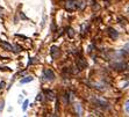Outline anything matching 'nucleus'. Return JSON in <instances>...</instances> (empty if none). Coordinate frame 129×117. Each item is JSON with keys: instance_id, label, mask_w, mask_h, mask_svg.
Wrapping results in <instances>:
<instances>
[{"instance_id": "nucleus-1", "label": "nucleus", "mask_w": 129, "mask_h": 117, "mask_svg": "<svg viewBox=\"0 0 129 117\" xmlns=\"http://www.w3.org/2000/svg\"><path fill=\"white\" fill-rule=\"evenodd\" d=\"M65 9L69 11V12H73L76 9H79V0H66Z\"/></svg>"}, {"instance_id": "nucleus-2", "label": "nucleus", "mask_w": 129, "mask_h": 117, "mask_svg": "<svg viewBox=\"0 0 129 117\" xmlns=\"http://www.w3.org/2000/svg\"><path fill=\"white\" fill-rule=\"evenodd\" d=\"M43 79L47 80V81H52V80H55V73H54V71L50 70V69L43 70Z\"/></svg>"}, {"instance_id": "nucleus-3", "label": "nucleus", "mask_w": 129, "mask_h": 117, "mask_svg": "<svg viewBox=\"0 0 129 117\" xmlns=\"http://www.w3.org/2000/svg\"><path fill=\"white\" fill-rule=\"evenodd\" d=\"M76 64H77V67H78V72L79 71H83L85 67H87V63H86L85 58L83 56H79L77 60H76Z\"/></svg>"}, {"instance_id": "nucleus-4", "label": "nucleus", "mask_w": 129, "mask_h": 117, "mask_svg": "<svg viewBox=\"0 0 129 117\" xmlns=\"http://www.w3.org/2000/svg\"><path fill=\"white\" fill-rule=\"evenodd\" d=\"M111 66H112L113 70H116V71H123V70L127 67V64L123 63V61L121 60V61H114V63H112Z\"/></svg>"}, {"instance_id": "nucleus-5", "label": "nucleus", "mask_w": 129, "mask_h": 117, "mask_svg": "<svg viewBox=\"0 0 129 117\" xmlns=\"http://www.w3.org/2000/svg\"><path fill=\"white\" fill-rule=\"evenodd\" d=\"M93 103L97 105V107H101V108H105V109H108L109 105H108V102L102 100V99H93Z\"/></svg>"}, {"instance_id": "nucleus-6", "label": "nucleus", "mask_w": 129, "mask_h": 117, "mask_svg": "<svg viewBox=\"0 0 129 117\" xmlns=\"http://www.w3.org/2000/svg\"><path fill=\"white\" fill-rule=\"evenodd\" d=\"M107 32H108V35H109V37H111L112 40H116V38L119 37V31L113 29V28H108Z\"/></svg>"}, {"instance_id": "nucleus-7", "label": "nucleus", "mask_w": 129, "mask_h": 117, "mask_svg": "<svg viewBox=\"0 0 129 117\" xmlns=\"http://www.w3.org/2000/svg\"><path fill=\"white\" fill-rule=\"evenodd\" d=\"M50 55H51V57L54 59H56L58 57V55H59V49H58L57 46L52 45L51 49H50Z\"/></svg>"}, {"instance_id": "nucleus-8", "label": "nucleus", "mask_w": 129, "mask_h": 117, "mask_svg": "<svg viewBox=\"0 0 129 117\" xmlns=\"http://www.w3.org/2000/svg\"><path fill=\"white\" fill-rule=\"evenodd\" d=\"M44 94H45V96L49 100H54L55 99V93L52 90H50V89H44Z\"/></svg>"}, {"instance_id": "nucleus-9", "label": "nucleus", "mask_w": 129, "mask_h": 117, "mask_svg": "<svg viewBox=\"0 0 129 117\" xmlns=\"http://www.w3.org/2000/svg\"><path fill=\"white\" fill-rule=\"evenodd\" d=\"M74 110H76V115H78V116L83 115V109H82V104L80 103H76L74 104Z\"/></svg>"}, {"instance_id": "nucleus-10", "label": "nucleus", "mask_w": 129, "mask_h": 117, "mask_svg": "<svg viewBox=\"0 0 129 117\" xmlns=\"http://www.w3.org/2000/svg\"><path fill=\"white\" fill-rule=\"evenodd\" d=\"M0 45H2L5 48V50H8V51H13V45L7 42H4V41H0Z\"/></svg>"}, {"instance_id": "nucleus-11", "label": "nucleus", "mask_w": 129, "mask_h": 117, "mask_svg": "<svg viewBox=\"0 0 129 117\" xmlns=\"http://www.w3.org/2000/svg\"><path fill=\"white\" fill-rule=\"evenodd\" d=\"M88 28H90V24H88V23H86V22H85V23H83V24H82V35H83V36H84L86 32H87Z\"/></svg>"}, {"instance_id": "nucleus-12", "label": "nucleus", "mask_w": 129, "mask_h": 117, "mask_svg": "<svg viewBox=\"0 0 129 117\" xmlns=\"http://www.w3.org/2000/svg\"><path fill=\"white\" fill-rule=\"evenodd\" d=\"M33 77H27V78H23V79H21V84H27V82H30V81H33Z\"/></svg>"}, {"instance_id": "nucleus-13", "label": "nucleus", "mask_w": 129, "mask_h": 117, "mask_svg": "<svg viewBox=\"0 0 129 117\" xmlns=\"http://www.w3.org/2000/svg\"><path fill=\"white\" fill-rule=\"evenodd\" d=\"M66 32H68V36H69L70 38H73V36H74V30L72 29V28H68Z\"/></svg>"}, {"instance_id": "nucleus-14", "label": "nucleus", "mask_w": 129, "mask_h": 117, "mask_svg": "<svg viewBox=\"0 0 129 117\" xmlns=\"http://www.w3.org/2000/svg\"><path fill=\"white\" fill-rule=\"evenodd\" d=\"M21 50H22V48H21V46H19V45H13V52L17 53V52H20Z\"/></svg>"}, {"instance_id": "nucleus-15", "label": "nucleus", "mask_w": 129, "mask_h": 117, "mask_svg": "<svg viewBox=\"0 0 129 117\" xmlns=\"http://www.w3.org/2000/svg\"><path fill=\"white\" fill-rule=\"evenodd\" d=\"M65 103H70V93L69 92L65 93Z\"/></svg>"}, {"instance_id": "nucleus-16", "label": "nucleus", "mask_w": 129, "mask_h": 117, "mask_svg": "<svg viewBox=\"0 0 129 117\" xmlns=\"http://www.w3.org/2000/svg\"><path fill=\"white\" fill-rule=\"evenodd\" d=\"M28 100H26L25 102H23V105H22V110L23 111H26V109H27V107H28Z\"/></svg>"}, {"instance_id": "nucleus-17", "label": "nucleus", "mask_w": 129, "mask_h": 117, "mask_svg": "<svg viewBox=\"0 0 129 117\" xmlns=\"http://www.w3.org/2000/svg\"><path fill=\"white\" fill-rule=\"evenodd\" d=\"M42 99H43V94L42 93H40V94L36 96V101H42Z\"/></svg>"}, {"instance_id": "nucleus-18", "label": "nucleus", "mask_w": 129, "mask_h": 117, "mask_svg": "<svg viewBox=\"0 0 129 117\" xmlns=\"http://www.w3.org/2000/svg\"><path fill=\"white\" fill-rule=\"evenodd\" d=\"M20 17H21V19H22V20H28V17H27V16H26V15L23 14V13H22V12H20Z\"/></svg>"}, {"instance_id": "nucleus-19", "label": "nucleus", "mask_w": 129, "mask_h": 117, "mask_svg": "<svg viewBox=\"0 0 129 117\" xmlns=\"http://www.w3.org/2000/svg\"><path fill=\"white\" fill-rule=\"evenodd\" d=\"M0 70H1V71H11V69L5 67V66H0Z\"/></svg>"}, {"instance_id": "nucleus-20", "label": "nucleus", "mask_w": 129, "mask_h": 117, "mask_svg": "<svg viewBox=\"0 0 129 117\" xmlns=\"http://www.w3.org/2000/svg\"><path fill=\"white\" fill-rule=\"evenodd\" d=\"M126 111H127V113H129V101H127V102H126Z\"/></svg>"}, {"instance_id": "nucleus-21", "label": "nucleus", "mask_w": 129, "mask_h": 117, "mask_svg": "<svg viewBox=\"0 0 129 117\" xmlns=\"http://www.w3.org/2000/svg\"><path fill=\"white\" fill-rule=\"evenodd\" d=\"M5 85H6V84H5L4 81H1V82H0V89H2V88L5 87Z\"/></svg>"}, {"instance_id": "nucleus-22", "label": "nucleus", "mask_w": 129, "mask_h": 117, "mask_svg": "<svg viewBox=\"0 0 129 117\" xmlns=\"http://www.w3.org/2000/svg\"><path fill=\"white\" fill-rule=\"evenodd\" d=\"M4 109V101L1 102V105H0V110H2Z\"/></svg>"}]
</instances>
